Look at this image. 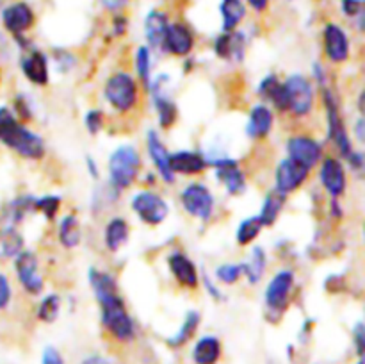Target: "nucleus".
Segmentation results:
<instances>
[{"instance_id":"nucleus-1","label":"nucleus","mask_w":365,"mask_h":364,"mask_svg":"<svg viewBox=\"0 0 365 364\" xmlns=\"http://www.w3.org/2000/svg\"><path fill=\"white\" fill-rule=\"evenodd\" d=\"M143 171V157L132 143H121L107 157V184L123 193L138 182Z\"/></svg>"},{"instance_id":"nucleus-2","label":"nucleus","mask_w":365,"mask_h":364,"mask_svg":"<svg viewBox=\"0 0 365 364\" xmlns=\"http://www.w3.org/2000/svg\"><path fill=\"white\" fill-rule=\"evenodd\" d=\"M143 86L135 79L134 74L127 70H116L106 79L102 88L103 100L107 106L116 114H130L138 109L139 100H141Z\"/></svg>"},{"instance_id":"nucleus-3","label":"nucleus","mask_w":365,"mask_h":364,"mask_svg":"<svg viewBox=\"0 0 365 364\" xmlns=\"http://www.w3.org/2000/svg\"><path fill=\"white\" fill-rule=\"evenodd\" d=\"M98 307L102 327L106 328L110 338L116 339L118 343L134 341L138 335V325H135L132 314L128 313L121 293H114V295L100 300Z\"/></svg>"},{"instance_id":"nucleus-4","label":"nucleus","mask_w":365,"mask_h":364,"mask_svg":"<svg viewBox=\"0 0 365 364\" xmlns=\"http://www.w3.org/2000/svg\"><path fill=\"white\" fill-rule=\"evenodd\" d=\"M0 143L25 161H41L46 153V143L43 136L32 131L18 118L6 125L0 136Z\"/></svg>"},{"instance_id":"nucleus-5","label":"nucleus","mask_w":365,"mask_h":364,"mask_svg":"<svg viewBox=\"0 0 365 364\" xmlns=\"http://www.w3.org/2000/svg\"><path fill=\"white\" fill-rule=\"evenodd\" d=\"M296 288V273L291 268H282L274 271L264 289V307L267 320L278 321L291 307L292 293Z\"/></svg>"},{"instance_id":"nucleus-6","label":"nucleus","mask_w":365,"mask_h":364,"mask_svg":"<svg viewBox=\"0 0 365 364\" xmlns=\"http://www.w3.org/2000/svg\"><path fill=\"white\" fill-rule=\"evenodd\" d=\"M178 202H180L185 214H189L195 220L203 221V223L212 220L214 214H216V195L202 181H191L189 184H185L178 193Z\"/></svg>"},{"instance_id":"nucleus-7","label":"nucleus","mask_w":365,"mask_h":364,"mask_svg":"<svg viewBox=\"0 0 365 364\" xmlns=\"http://www.w3.org/2000/svg\"><path fill=\"white\" fill-rule=\"evenodd\" d=\"M152 107L155 111L157 123L163 131H170L178 121V106L171 95V77L170 74H157L150 81L148 88Z\"/></svg>"},{"instance_id":"nucleus-8","label":"nucleus","mask_w":365,"mask_h":364,"mask_svg":"<svg viewBox=\"0 0 365 364\" xmlns=\"http://www.w3.org/2000/svg\"><path fill=\"white\" fill-rule=\"evenodd\" d=\"M130 211L141 223L157 227L164 223L171 213L170 202L155 189H139L130 198Z\"/></svg>"},{"instance_id":"nucleus-9","label":"nucleus","mask_w":365,"mask_h":364,"mask_svg":"<svg viewBox=\"0 0 365 364\" xmlns=\"http://www.w3.org/2000/svg\"><path fill=\"white\" fill-rule=\"evenodd\" d=\"M321 102H323L324 114H327V132L328 139L335 145V148L339 150L342 157H348L353 152L351 138H349L348 131H346L344 120H342L341 107H339L337 96H335L334 89H330L328 86L321 88Z\"/></svg>"},{"instance_id":"nucleus-10","label":"nucleus","mask_w":365,"mask_h":364,"mask_svg":"<svg viewBox=\"0 0 365 364\" xmlns=\"http://www.w3.org/2000/svg\"><path fill=\"white\" fill-rule=\"evenodd\" d=\"M284 84L289 96L287 114L294 116L296 120L310 116L316 106V84L312 79L303 74H291L284 79Z\"/></svg>"},{"instance_id":"nucleus-11","label":"nucleus","mask_w":365,"mask_h":364,"mask_svg":"<svg viewBox=\"0 0 365 364\" xmlns=\"http://www.w3.org/2000/svg\"><path fill=\"white\" fill-rule=\"evenodd\" d=\"M209 168L214 170V177L223 186L228 196H241L248 189V177L242 170L239 159L230 156H207Z\"/></svg>"},{"instance_id":"nucleus-12","label":"nucleus","mask_w":365,"mask_h":364,"mask_svg":"<svg viewBox=\"0 0 365 364\" xmlns=\"http://www.w3.org/2000/svg\"><path fill=\"white\" fill-rule=\"evenodd\" d=\"M13 270L21 291L29 296H39L45 291V277L39 266V257L34 250H21L13 259Z\"/></svg>"},{"instance_id":"nucleus-13","label":"nucleus","mask_w":365,"mask_h":364,"mask_svg":"<svg viewBox=\"0 0 365 364\" xmlns=\"http://www.w3.org/2000/svg\"><path fill=\"white\" fill-rule=\"evenodd\" d=\"M0 21L4 31L14 39L29 34V31L36 25V13L31 4L25 0H13L2 7Z\"/></svg>"},{"instance_id":"nucleus-14","label":"nucleus","mask_w":365,"mask_h":364,"mask_svg":"<svg viewBox=\"0 0 365 364\" xmlns=\"http://www.w3.org/2000/svg\"><path fill=\"white\" fill-rule=\"evenodd\" d=\"M285 153L289 159L314 170L324 157V146L314 136L292 134L285 141Z\"/></svg>"},{"instance_id":"nucleus-15","label":"nucleus","mask_w":365,"mask_h":364,"mask_svg":"<svg viewBox=\"0 0 365 364\" xmlns=\"http://www.w3.org/2000/svg\"><path fill=\"white\" fill-rule=\"evenodd\" d=\"M50 56L46 52H43L41 49L32 45L31 49L24 50L18 61V66H20L21 75L31 82L36 88H45L50 82Z\"/></svg>"},{"instance_id":"nucleus-16","label":"nucleus","mask_w":365,"mask_h":364,"mask_svg":"<svg viewBox=\"0 0 365 364\" xmlns=\"http://www.w3.org/2000/svg\"><path fill=\"white\" fill-rule=\"evenodd\" d=\"M166 266L173 280L180 288L187 289V291H196L202 284V271H200L198 264L184 250H173L168 253Z\"/></svg>"},{"instance_id":"nucleus-17","label":"nucleus","mask_w":365,"mask_h":364,"mask_svg":"<svg viewBox=\"0 0 365 364\" xmlns=\"http://www.w3.org/2000/svg\"><path fill=\"white\" fill-rule=\"evenodd\" d=\"M195 46H196L195 31H192L185 21L177 20V21H171L170 27H168L160 50H163L166 56L185 59V57L191 56Z\"/></svg>"},{"instance_id":"nucleus-18","label":"nucleus","mask_w":365,"mask_h":364,"mask_svg":"<svg viewBox=\"0 0 365 364\" xmlns=\"http://www.w3.org/2000/svg\"><path fill=\"white\" fill-rule=\"evenodd\" d=\"M246 50H248V34L242 29L220 32L212 41L214 56L225 63L241 64L246 59Z\"/></svg>"},{"instance_id":"nucleus-19","label":"nucleus","mask_w":365,"mask_h":364,"mask_svg":"<svg viewBox=\"0 0 365 364\" xmlns=\"http://www.w3.org/2000/svg\"><path fill=\"white\" fill-rule=\"evenodd\" d=\"M145 145L146 156H148V161L152 163L157 177L163 182H166V184H175V182H177V177H175V173L171 171L170 166L171 152L166 146V143H164L163 136L159 134V131L150 128L145 136Z\"/></svg>"},{"instance_id":"nucleus-20","label":"nucleus","mask_w":365,"mask_h":364,"mask_svg":"<svg viewBox=\"0 0 365 364\" xmlns=\"http://www.w3.org/2000/svg\"><path fill=\"white\" fill-rule=\"evenodd\" d=\"M310 171L312 170H309L303 164L296 163V161L289 159L285 156L274 166V189L280 191L282 195H292V193L298 191L309 181Z\"/></svg>"},{"instance_id":"nucleus-21","label":"nucleus","mask_w":365,"mask_h":364,"mask_svg":"<svg viewBox=\"0 0 365 364\" xmlns=\"http://www.w3.org/2000/svg\"><path fill=\"white\" fill-rule=\"evenodd\" d=\"M317 166H319L317 177H319V182L324 191L331 198H341L346 193V188H348V177H346V168L342 161L337 159V157L328 156L323 157Z\"/></svg>"},{"instance_id":"nucleus-22","label":"nucleus","mask_w":365,"mask_h":364,"mask_svg":"<svg viewBox=\"0 0 365 364\" xmlns=\"http://www.w3.org/2000/svg\"><path fill=\"white\" fill-rule=\"evenodd\" d=\"M349 38L339 24H327L323 27V52L334 64H342L349 59Z\"/></svg>"},{"instance_id":"nucleus-23","label":"nucleus","mask_w":365,"mask_h":364,"mask_svg":"<svg viewBox=\"0 0 365 364\" xmlns=\"http://www.w3.org/2000/svg\"><path fill=\"white\" fill-rule=\"evenodd\" d=\"M257 95L264 103L271 107L274 113H287L289 111V96L285 89L284 81L277 74H267L260 79L257 86Z\"/></svg>"},{"instance_id":"nucleus-24","label":"nucleus","mask_w":365,"mask_h":364,"mask_svg":"<svg viewBox=\"0 0 365 364\" xmlns=\"http://www.w3.org/2000/svg\"><path fill=\"white\" fill-rule=\"evenodd\" d=\"M274 111L267 103H253L246 120L245 132L252 141H264L271 136L274 127Z\"/></svg>"},{"instance_id":"nucleus-25","label":"nucleus","mask_w":365,"mask_h":364,"mask_svg":"<svg viewBox=\"0 0 365 364\" xmlns=\"http://www.w3.org/2000/svg\"><path fill=\"white\" fill-rule=\"evenodd\" d=\"M170 166L175 177H196L209 168V159L200 150L182 148L171 152Z\"/></svg>"},{"instance_id":"nucleus-26","label":"nucleus","mask_w":365,"mask_h":364,"mask_svg":"<svg viewBox=\"0 0 365 364\" xmlns=\"http://www.w3.org/2000/svg\"><path fill=\"white\" fill-rule=\"evenodd\" d=\"M171 20H170V14L168 11L159 9H150L146 13L145 21H143V31H145V39H146V45L155 52V50H160L164 41V36H166L168 27H170Z\"/></svg>"},{"instance_id":"nucleus-27","label":"nucleus","mask_w":365,"mask_h":364,"mask_svg":"<svg viewBox=\"0 0 365 364\" xmlns=\"http://www.w3.org/2000/svg\"><path fill=\"white\" fill-rule=\"evenodd\" d=\"M130 239V223L125 216H110L102 231V241L107 252L116 253Z\"/></svg>"},{"instance_id":"nucleus-28","label":"nucleus","mask_w":365,"mask_h":364,"mask_svg":"<svg viewBox=\"0 0 365 364\" xmlns=\"http://www.w3.org/2000/svg\"><path fill=\"white\" fill-rule=\"evenodd\" d=\"M84 239V225L75 213H68L57 221V241L64 250H75Z\"/></svg>"},{"instance_id":"nucleus-29","label":"nucleus","mask_w":365,"mask_h":364,"mask_svg":"<svg viewBox=\"0 0 365 364\" xmlns=\"http://www.w3.org/2000/svg\"><path fill=\"white\" fill-rule=\"evenodd\" d=\"M34 198L32 195H18L13 200L2 207V214H0V221L2 225H13L18 227L25 221L29 214H34Z\"/></svg>"},{"instance_id":"nucleus-30","label":"nucleus","mask_w":365,"mask_h":364,"mask_svg":"<svg viewBox=\"0 0 365 364\" xmlns=\"http://www.w3.org/2000/svg\"><path fill=\"white\" fill-rule=\"evenodd\" d=\"M267 252L264 246L253 245L250 246V252L246 261H242V268H245V280L250 285H259L264 280L267 271Z\"/></svg>"},{"instance_id":"nucleus-31","label":"nucleus","mask_w":365,"mask_h":364,"mask_svg":"<svg viewBox=\"0 0 365 364\" xmlns=\"http://www.w3.org/2000/svg\"><path fill=\"white\" fill-rule=\"evenodd\" d=\"M88 284L91 288L93 296L96 302L107 298V296L120 293V285H118L116 277L110 271L102 270V268L91 266L88 270Z\"/></svg>"},{"instance_id":"nucleus-32","label":"nucleus","mask_w":365,"mask_h":364,"mask_svg":"<svg viewBox=\"0 0 365 364\" xmlns=\"http://www.w3.org/2000/svg\"><path fill=\"white\" fill-rule=\"evenodd\" d=\"M223 353V346H221L220 338L212 334L202 335L198 341L192 345L191 357L195 364H217Z\"/></svg>"},{"instance_id":"nucleus-33","label":"nucleus","mask_w":365,"mask_h":364,"mask_svg":"<svg viewBox=\"0 0 365 364\" xmlns=\"http://www.w3.org/2000/svg\"><path fill=\"white\" fill-rule=\"evenodd\" d=\"M248 7L245 0H221L220 2V18H221V32L235 31L241 27L246 20Z\"/></svg>"},{"instance_id":"nucleus-34","label":"nucleus","mask_w":365,"mask_h":364,"mask_svg":"<svg viewBox=\"0 0 365 364\" xmlns=\"http://www.w3.org/2000/svg\"><path fill=\"white\" fill-rule=\"evenodd\" d=\"M285 203H287V195H282L274 188L264 195L262 206H260L259 211V218L262 220L264 227H273L277 223L280 214L284 213Z\"/></svg>"},{"instance_id":"nucleus-35","label":"nucleus","mask_w":365,"mask_h":364,"mask_svg":"<svg viewBox=\"0 0 365 364\" xmlns=\"http://www.w3.org/2000/svg\"><path fill=\"white\" fill-rule=\"evenodd\" d=\"M200 323H202V314H200V310H187L184 320H182V325L178 327V330L175 332L171 338L166 339L168 346H171V348H180V346L187 345V343L195 338L196 330L200 328Z\"/></svg>"},{"instance_id":"nucleus-36","label":"nucleus","mask_w":365,"mask_h":364,"mask_svg":"<svg viewBox=\"0 0 365 364\" xmlns=\"http://www.w3.org/2000/svg\"><path fill=\"white\" fill-rule=\"evenodd\" d=\"M21 250H25V238L18 227L0 225V259L13 261Z\"/></svg>"},{"instance_id":"nucleus-37","label":"nucleus","mask_w":365,"mask_h":364,"mask_svg":"<svg viewBox=\"0 0 365 364\" xmlns=\"http://www.w3.org/2000/svg\"><path fill=\"white\" fill-rule=\"evenodd\" d=\"M132 64H134L135 79L143 86V89H146L153 77V50L146 43L139 45L132 56Z\"/></svg>"},{"instance_id":"nucleus-38","label":"nucleus","mask_w":365,"mask_h":364,"mask_svg":"<svg viewBox=\"0 0 365 364\" xmlns=\"http://www.w3.org/2000/svg\"><path fill=\"white\" fill-rule=\"evenodd\" d=\"M264 223L259 218V214H252V216H246L239 221V225L235 227V243H237L241 248H246V246L255 245L257 239L260 238L264 231Z\"/></svg>"},{"instance_id":"nucleus-39","label":"nucleus","mask_w":365,"mask_h":364,"mask_svg":"<svg viewBox=\"0 0 365 364\" xmlns=\"http://www.w3.org/2000/svg\"><path fill=\"white\" fill-rule=\"evenodd\" d=\"M61 309H63V298L59 293H46L36 305V318L41 323H53L59 318Z\"/></svg>"},{"instance_id":"nucleus-40","label":"nucleus","mask_w":365,"mask_h":364,"mask_svg":"<svg viewBox=\"0 0 365 364\" xmlns=\"http://www.w3.org/2000/svg\"><path fill=\"white\" fill-rule=\"evenodd\" d=\"M245 278L242 263H221L214 270V280L221 285H234Z\"/></svg>"},{"instance_id":"nucleus-41","label":"nucleus","mask_w":365,"mask_h":364,"mask_svg":"<svg viewBox=\"0 0 365 364\" xmlns=\"http://www.w3.org/2000/svg\"><path fill=\"white\" fill-rule=\"evenodd\" d=\"M61 206H63V198L59 195H43L34 198V211L41 214L46 221H56L59 216Z\"/></svg>"},{"instance_id":"nucleus-42","label":"nucleus","mask_w":365,"mask_h":364,"mask_svg":"<svg viewBox=\"0 0 365 364\" xmlns=\"http://www.w3.org/2000/svg\"><path fill=\"white\" fill-rule=\"evenodd\" d=\"M50 63L53 64L57 74L68 75L73 71V68L77 66L78 59L73 52H70L68 49H53L50 54Z\"/></svg>"},{"instance_id":"nucleus-43","label":"nucleus","mask_w":365,"mask_h":364,"mask_svg":"<svg viewBox=\"0 0 365 364\" xmlns=\"http://www.w3.org/2000/svg\"><path fill=\"white\" fill-rule=\"evenodd\" d=\"M11 109H13L14 116L20 121H24V123H29L34 118V103H32L31 96L27 93H18V95H14Z\"/></svg>"},{"instance_id":"nucleus-44","label":"nucleus","mask_w":365,"mask_h":364,"mask_svg":"<svg viewBox=\"0 0 365 364\" xmlns=\"http://www.w3.org/2000/svg\"><path fill=\"white\" fill-rule=\"evenodd\" d=\"M84 127L89 136H98L106 127V113L98 107H93L84 114Z\"/></svg>"},{"instance_id":"nucleus-45","label":"nucleus","mask_w":365,"mask_h":364,"mask_svg":"<svg viewBox=\"0 0 365 364\" xmlns=\"http://www.w3.org/2000/svg\"><path fill=\"white\" fill-rule=\"evenodd\" d=\"M13 298L14 289L13 284H11V278L7 277V273L0 270V310H6L13 303Z\"/></svg>"},{"instance_id":"nucleus-46","label":"nucleus","mask_w":365,"mask_h":364,"mask_svg":"<svg viewBox=\"0 0 365 364\" xmlns=\"http://www.w3.org/2000/svg\"><path fill=\"white\" fill-rule=\"evenodd\" d=\"M200 285H203L207 291V295H209L212 300H216V302H223V300L227 298V295H225L223 289H221L220 285L216 284V280H214V278H210L207 273H202V284Z\"/></svg>"},{"instance_id":"nucleus-47","label":"nucleus","mask_w":365,"mask_h":364,"mask_svg":"<svg viewBox=\"0 0 365 364\" xmlns=\"http://www.w3.org/2000/svg\"><path fill=\"white\" fill-rule=\"evenodd\" d=\"M128 31V16L123 13H114L110 18V32L114 38H121Z\"/></svg>"},{"instance_id":"nucleus-48","label":"nucleus","mask_w":365,"mask_h":364,"mask_svg":"<svg viewBox=\"0 0 365 364\" xmlns=\"http://www.w3.org/2000/svg\"><path fill=\"white\" fill-rule=\"evenodd\" d=\"M346 161H348L349 168H351L359 177L365 178V152H356V150H353V152L346 157Z\"/></svg>"},{"instance_id":"nucleus-49","label":"nucleus","mask_w":365,"mask_h":364,"mask_svg":"<svg viewBox=\"0 0 365 364\" xmlns=\"http://www.w3.org/2000/svg\"><path fill=\"white\" fill-rule=\"evenodd\" d=\"M341 9L346 16L359 18L364 9V0H341Z\"/></svg>"},{"instance_id":"nucleus-50","label":"nucleus","mask_w":365,"mask_h":364,"mask_svg":"<svg viewBox=\"0 0 365 364\" xmlns=\"http://www.w3.org/2000/svg\"><path fill=\"white\" fill-rule=\"evenodd\" d=\"M41 364H64V359L56 346H45L41 353Z\"/></svg>"},{"instance_id":"nucleus-51","label":"nucleus","mask_w":365,"mask_h":364,"mask_svg":"<svg viewBox=\"0 0 365 364\" xmlns=\"http://www.w3.org/2000/svg\"><path fill=\"white\" fill-rule=\"evenodd\" d=\"M312 82L317 86V88H324L328 86V75H327V68L323 66L321 63H314L312 64Z\"/></svg>"},{"instance_id":"nucleus-52","label":"nucleus","mask_w":365,"mask_h":364,"mask_svg":"<svg viewBox=\"0 0 365 364\" xmlns=\"http://www.w3.org/2000/svg\"><path fill=\"white\" fill-rule=\"evenodd\" d=\"M353 338H355V346H356V353L362 357V360H365V325L359 323L353 330Z\"/></svg>"},{"instance_id":"nucleus-53","label":"nucleus","mask_w":365,"mask_h":364,"mask_svg":"<svg viewBox=\"0 0 365 364\" xmlns=\"http://www.w3.org/2000/svg\"><path fill=\"white\" fill-rule=\"evenodd\" d=\"M102 9H106L107 13L114 14V13H123L125 7L130 4V0H98Z\"/></svg>"},{"instance_id":"nucleus-54","label":"nucleus","mask_w":365,"mask_h":364,"mask_svg":"<svg viewBox=\"0 0 365 364\" xmlns=\"http://www.w3.org/2000/svg\"><path fill=\"white\" fill-rule=\"evenodd\" d=\"M86 170H88L89 177H91L93 181H100V177H102V171H100L98 163H96L93 156H86Z\"/></svg>"},{"instance_id":"nucleus-55","label":"nucleus","mask_w":365,"mask_h":364,"mask_svg":"<svg viewBox=\"0 0 365 364\" xmlns=\"http://www.w3.org/2000/svg\"><path fill=\"white\" fill-rule=\"evenodd\" d=\"M246 7L253 11L257 14H264L271 6V0H245Z\"/></svg>"},{"instance_id":"nucleus-56","label":"nucleus","mask_w":365,"mask_h":364,"mask_svg":"<svg viewBox=\"0 0 365 364\" xmlns=\"http://www.w3.org/2000/svg\"><path fill=\"white\" fill-rule=\"evenodd\" d=\"M14 113L13 109H11L9 106H0V136H2L4 128H6V125L9 123L11 120H14Z\"/></svg>"},{"instance_id":"nucleus-57","label":"nucleus","mask_w":365,"mask_h":364,"mask_svg":"<svg viewBox=\"0 0 365 364\" xmlns=\"http://www.w3.org/2000/svg\"><path fill=\"white\" fill-rule=\"evenodd\" d=\"M353 132H355V138L359 139L362 145H365V114L362 118L355 121V127H353Z\"/></svg>"},{"instance_id":"nucleus-58","label":"nucleus","mask_w":365,"mask_h":364,"mask_svg":"<svg viewBox=\"0 0 365 364\" xmlns=\"http://www.w3.org/2000/svg\"><path fill=\"white\" fill-rule=\"evenodd\" d=\"M81 364H113V363L103 355H89L86 357Z\"/></svg>"},{"instance_id":"nucleus-59","label":"nucleus","mask_w":365,"mask_h":364,"mask_svg":"<svg viewBox=\"0 0 365 364\" xmlns=\"http://www.w3.org/2000/svg\"><path fill=\"white\" fill-rule=\"evenodd\" d=\"M330 213H331V216L337 218V220H341L342 218V209H341V203H339V198H331Z\"/></svg>"},{"instance_id":"nucleus-60","label":"nucleus","mask_w":365,"mask_h":364,"mask_svg":"<svg viewBox=\"0 0 365 364\" xmlns=\"http://www.w3.org/2000/svg\"><path fill=\"white\" fill-rule=\"evenodd\" d=\"M359 25L362 29H365V0H364V9H362V13L359 14Z\"/></svg>"},{"instance_id":"nucleus-61","label":"nucleus","mask_w":365,"mask_h":364,"mask_svg":"<svg viewBox=\"0 0 365 364\" xmlns=\"http://www.w3.org/2000/svg\"><path fill=\"white\" fill-rule=\"evenodd\" d=\"M356 364H365V360H362V359H360V360H359V363H356Z\"/></svg>"},{"instance_id":"nucleus-62","label":"nucleus","mask_w":365,"mask_h":364,"mask_svg":"<svg viewBox=\"0 0 365 364\" xmlns=\"http://www.w3.org/2000/svg\"><path fill=\"white\" fill-rule=\"evenodd\" d=\"M2 7H4V4H2V0H0V11H2Z\"/></svg>"},{"instance_id":"nucleus-63","label":"nucleus","mask_w":365,"mask_h":364,"mask_svg":"<svg viewBox=\"0 0 365 364\" xmlns=\"http://www.w3.org/2000/svg\"><path fill=\"white\" fill-rule=\"evenodd\" d=\"M0 81H2V71H0Z\"/></svg>"},{"instance_id":"nucleus-64","label":"nucleus","mask_w":365,"mask_h":364,"mask_svg":"<svg viewBox=\"0 0 365 364\" xmlns=\"http://www.w3.org/2000/svg\"><path fill=\"white\" fill-rule=\"evenodd\" d=\"M364 236H365V228H364Z\"/></svg>"}]
</instances>
